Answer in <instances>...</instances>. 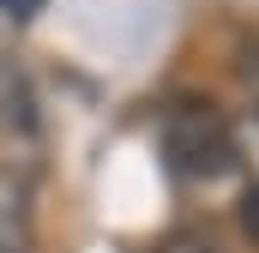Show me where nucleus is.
<instances>
[{
  "label": "nucleus",
  "mask_w": 259,
  "mask_h": 253,
  "mask_svg": "<svg viewBox=\"0 0 259 253\" xmlns=\"http://www.w3.org/2000/svg\"><path fill=\"white\" fill-rule=\"evenodd\" d=\"M163 157L181 181H223L241 163L235 157V126L211 103H175L163 115Z\"/></svg>",
  "instance_id": "nucleus-1"
},
{
  "label": "nucleus",
  "mask_w": 259,
  "mask_h": 253,
  "mask_svg": "<svg viewBox=\"0 0 259 253\" xmlns=\"http://www.w3.org/2000/svg\"><path fill=\"white\" fill-rule=\"evenodd\" d=\"M30 133H36V97L18 66L0 61V139H30Z\"/></svg>",
  "instance_id": "nucleus-2"
},
{
  "label": "nucleus",
  "mask_w": 259,
  "mask_h": 253,
  "mask_svg": "<svg viewBox=\"0 0 259 253\" xmlns=\"http://www.w3.org/2000/svg\"><path fill=\"white\" fill-rule=\"evenodd\" d=\"M0 253H36V229L12 199H0Z\"/></svg>",
  "instance_id": "nucleus-3"
},
{
  "label": "nucleus",
  "mask_w": 259,
  "mask_h": 253,
  "mask_svg": "<svg viewBox=\"0 0 259 253\" xmlns=\"http://www.w3.org/2000/svg\"><path fill=\"white\" fill-rule=\"evenodd\" d=\"M151 253H223V247H217L205 229H169V235H163Z\"/></svg>",
  "instance_id": "nucleus-4"
},
{
  "label": "nucleus",
  "mask_w": 259,
  "mask_h": 253,
  "mask_svg": "<svg viewBox=\"0 0 259 253\" xmlns=\"http://www.w3.org/2000/svg\"><path fill=\"white\" fill-rule=\"evenodd\" d=\"M235 157H241V163H253V169H259V109L247 115V126H235Z\"/></svg>",
  "instance_id": "nucleus-5"
},
{
  "label": "nucleus",
  "mask_w": 259,
  "mask_h": 253,
  "mask_svg": "<svg viewBox=\"0 0 259 253\" xmlns=\"http://www.w3.org/2000/svg\"><path fill=\"white\" fill-rule=\"evenodd\" d=\"M241 229H247V241L259 247V187H247V199H241Z\"/></svg>",
  "instance_id": "nucleus-6"
},
{
  "label": "nucleus",
  "mask_w": 259,
  "mask_h": 253,
  "mask_svg": "<svg viewBox=\"0 0 259 253\" xmlns=\"http://www.w3.org/2000/svg\"><path fill=\"white\" fill-rule=\"evenodd\" d=\"M0 6H6L12 18H36V12H42V0H0Z\"/></svg>",
  "instance_id": "nucleus-7"
}]
</instances>
